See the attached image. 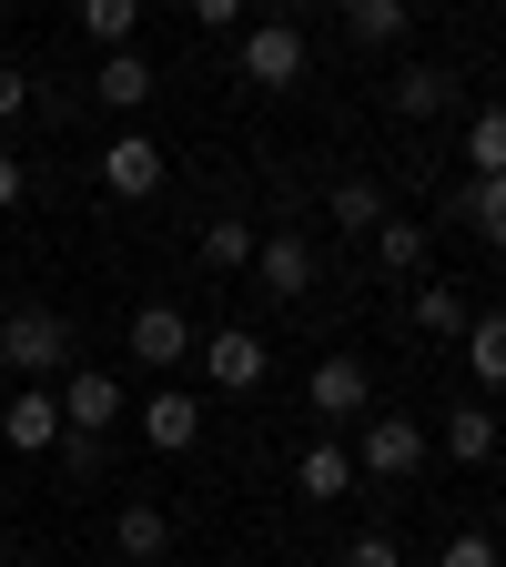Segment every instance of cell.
<instances>
[{
    "label": "cell",
    "mask_w": 506,
    "mask_h": 567,
    "mask_svg": "<svg viewBox=\"0 0 506 567\" xmlns=\"http://www.w3.org/2000/svg\"><path fill=\"white\" fill-rule=\"evenodd\" d=\"M496 446H506L496 405H456V415H446V456H456V466H496Z\"/></svg>",
    "instance_id": "17"
},
{
    "label": "cell",
    "mask_w": 506,
    "mask_h": 567,
    "mask_svg": "<svg viewBox=\"0 0 506 567\" xmlns=\"http://www.w3.org/2000/svg\"><path fill=\"white\" fill-rule=\"evenodd\" d=\"M0 446H11V456H51L61 446V395L51 385H21L11 405H0Z\"/></svg>",
    "instance_id": "8"
},
{
    "label": "cell",
    "mask_w": 506,
    "mask_h": 567,
    "mask_svg": "<svg viewBox=\"0 0 506 567\" xmlns=\"http://www.w3.org/2000/svg\"><path fill=\"white\" fill-rule=\"evenodd\" d=\"M21 193H31V163H21V153H0V213H11Z\"/></svg>",
    "instance_id": "31"
},
{
    "label": "cell",
    "mask_w": 506,
    "mask_h": 567,
    "mask_svg": "<svg viewBox=\"0 0 506 567\" xmlns=\"http://www.w3.org/2000/svg\"><path fill=\"white\" fill-rule=\"evenodd\" d=\"M51 456H61V476H102V466H112V436H92V425H61Z\"/></svg>",
    "instance_id": "25"
},
{
    "label": "cell",
    "mask_w": 506,
    "mask_h": 567,
    "mask_svg": "<svg viewBox=\"0 0 506 567\" xmlns=\"http://www.w3.org/2000/svg\"><path fill=\"white\" fill-rule=\"evenodd\" d=\"M324 213H334V234H375V224H385V183H375V173H344V183L324 193Z\"/></svg>",
    "instance_id": "19"
},
{
    "label": "cell",
    "mask_w": 506,
    "mask_h": 567,
    "mask_svg": "<svg viewBox=\"0 0 506 567\" xmlns=\"http://www.w3.org/2000/svg\"><path fill=\"white\" fill-rule=\"evenodd\" d=\"M0 365L31 375V385H51V375L71 365V315H51V305H11V315H0Z\"/></svg>",
    "instance_id": "1"
},
{
    "label": "cell",
    "mask_w": 506,
    "mask_h": 567,
    "mask_svg": "<svg viewBox=\"0 0 506 567\" xmlns=\"http://www.w3.org/2000/svg\"><path fill=\"white\" fill-rule=\"evenodd\" d=\"M183 11H193L203 31H244V0H183Z\"/></svg>",
    "instance_id": "30"
},
{
    "label": "cell",
    "mask_w": 506,
    "mask_h": 567,
    "mask_svg": "<svg viewBox=\"0 0 506 567\" xmlns=\"http://www.w3.org/2000/svg\"><path fill=\"white\" fill-rule=\"evenodd\" d=\"M456 213H466V224H476V244H496V254H506V173H486V183H466V193H456Z\"/></svg>",
    "instance_id": "23"
},
{
    "label": "cell",
    "mask_w": 506,
    "mask_h": 567,
    "mask_svg": "<svg viewBox=\"0 0 506 567\" xmlns=\"http://www.w3.org/2000/svg\"><path fill=\"white\" fill-rule=\"evenodd\" d=\"M21 112H31V71L0 61V122H21Z\"/></svg>",
    "instance_id": "29"
},
{
    "label": "cell",
    "mask_w": 506,
    "mask_h": 567,
    "mask_svg": "<svg viewBox=\"0 0 506 567\" xmlns=\"http://www.w3.org/2000/svg\"><path fill=\"white\" fill-rule=\"evenodd\" d=\"M466 375H476V395H506V315H466Z\"/></svg>",
    "instance_id": "15"
},
{
    "label": "cell",
    "mask_w": 506,
    "mask_h": 567,
    "mask_svg": "<svg viewBox=\"0 0 506 567\" xmlns=\"http://www.w3.org/2000/svg\"><path fill=\"white\" fill-rule=\"evenodd\" d=\"M334 567H405V547H395V527H365V537H344Z\"/></svg>",
    "instance_id": "27"
},
{
    "label": "cell",
    "mask_w": 506,
    "mask_h": 567,
    "mask_svg": "<svg viewBox=\"0 0 506 567\" xmlns=\"http://www.w3.org/2000/svg\"><path fill=\"white\" fill-rule=\"evenodd\" d=\"M193 264H203V274H254V224H234V213H224V224L193 244Z\"/></svg>",
    "instance_id": "22"
},
{
    "label": "cell",
    "mask_w": 506,
    "mask_h": 567,
    "mask_svg": "<svg viewBox=\"0 0 506 567\" xmlns=\"http://www.w3.org/2000/svg\"><path fill=\"white\" fill-rule=\"evenodd\" d=\"M295 486H304V507H334V496H354V456L344 446H304L295 456Z\"/></svg>",
    "instance_id": "18"
},
{
    "label": "cell",
    "mask_w": 506,
    "mask_h": 567,
    "mask_svg": "<svg viewBox=\"0 0 506 567\" xmlns=\"http://www.w3.org/2000/svg\"><path fill=\"white\" fill-rule=\"evenodd\" d=\"M193 436H203V405L183 385H153V395H142V446H153V456H193Z\"/></svg>",
    "instance_id": "10"
},
{
    "label": "cell",
    "mask_w": 506,
    "mask_h": 567,
    "mask_svg": "<svg viewBox=\"0 0 506 567\" xmlns=\"http://www.w3.org/2000/svg\"><path fill=\"white\" fill-rule=\"evenodd\" d=\"M92 92L112 102V112H142V102H153V51H102V71H92Z\"/></svg>",
    "instance_id": "14"
},
{
    "label": "cell",
    "mask_w": 506,
    "mask_h": 567,
    "mask_svg": "<svg viewBox=\"0 0 506 567\" xmlns=\"http://www.w3.org/2000/svg\"><path fill=\"white\" fill-rule=\"evenodd\" d=\"M405 315H415V334H466V295H456V284H436V274H415Z\"/></svg>",
    "instance_id": "20"
},
{
    "label": "cell",
    "mask_w": 506,
    "mask_h": 567,
    "mask_svg": "<svg viewBox=\"0 0 506 567\" xmlns=\"http://www.w3.org/2000/svg\"><path fill=\"white\" fill-rule=\"evenodd\" d=\"M244 82L254 92H295L304 82V31L295 21H254L244 31Z\"/></svg>",
    "instance_id": "5"
},
{
    "label": "cell",
    "mask_w": 506,
    "mask_h": 567,
    "mask_svg": "<svg viewBox=\"0 0 506 567\" xmlns=\"http://www.w3.org/2000/svg\"><path fill=\"white\" fill-rule=\"evenodd\" d=\"M193 354H203V375L224 385V395H254V385H264V365H273L264 324H213V334H203Z\"/></svg>",
    "instance_id": "3"
},
{
    "label": "cell",
    "mask_w": 506,
    "mask_h": 567,
    "mask_svg": "<svg viewBox=\"0 0 506 567\" xmlns=\"http://www.w3.org/2000/svg\"><path fill=\"white\" fill-rule=\"evenodd\" d=\"M82 31H92L102 51H132V41H142V0H82Z\"/></svg>",
    "instance_id": "24"
},
{
    "label": "cell",
    "mask_w": 506,
    "mask_h": 567,
    "mask_svg": "<svg viewBox=\"0 0 506 567\" xmlns=\"http://www.w3.org/2000/svg\"><path fill=\"white\" fill-rule=\"evenodd\" d=\"M436 567H496V537H476V527H456V537L436 547Z\"/></svg>",
    "instance_id": "28"
},
{
    "label": "cell",
    "mask_w": 506,
    "mask_h": 567,
    "mask_svg": "<svg viewBox=\"0 0 506 567\" xmlns=\"http://www.w3.org/2000/svg\"><path fill=\"white\" fill-rule=\"evenodd\" d=\"M112 547H122V557H132V567H153V557H163V547H173V517H163V507H153V496H132V507H122V517H112Z\"/></svg>",
    "instance_id": "16"
},
{
    "label": "cell",
    "mask_w": 506,
    "mask_h": 567,
    "mask_svg": "<svg viewBox=\"0 0 506 567\" xmlns=\"http://www.w3.org/2000/svg\"><path fill=\"white\" fill-rule=\"evenodd\" d=\"M405 0H344V41H365V51H395L405 41Z\"/></svg>",
    "instance_id": "21"
},
{
    "label": "cell",
    "mask_w": 506,
    "mask_h": 567,
    "mask_svg": "<svg viewBox=\"0 0 506 567\" xmlns=\"http://www.w3.org/2000/svg\"><path fill=\"white\" fill-rule=\"evenodd\" d=\"M415 466H425V425H415V415H395V405H375V415H365V436H354V476L405 486Z\"/></svg>",
    "instance_id": "2"
},
{
    "label": "cell",
    "mask_w": 506,
    "mask_h": 567,
    "mask_svg": "<svg viewBox=\"0 0 506 567\" xmlns=\"http://www.w3.org/2000/svg\"><path fill=\"white\" fill-rule=\"evenodd\" d=\"M102 193H112V203L163 193V142H153V132H122V142H102Z\"/></svg>",
    "instance_id": "7"
},
{
    "label": "cell",
    "mask_w": 506,
    "mask_h": 567,
    "mask_svg": "<svg viewBox=\"0 0 506 567\" xmlns=\"http://www.w3.org/2000/svg\"><path fill=\"white\" fill-rule=\"evenodd\" d=\"M304 405L324 425H365L375 415V375H365V354H324V365L304 375Z\"/></svg>",
    "instance_id": "4"
},
{
    "label": "cell",
    "mask_w": 506,
    "mask_h": 567,
    "mask_svg": "<svg viewBox=\"0 0 506 567\" xmlns=\"http://www.w3.org/2000/svg\"><path fill=\"white\" fill-rule=\"evenodd\" d=\"M254 274H264L273 305H295V295H314V244L304 234H254Z\"/></svg>",
    "instance_id": "9"
},
{
    "label": "cell",
    "mask_w": 506,
    "mask_h": 567,
    "mask_svg": "<svg viewBox=\"0 0 506 567\" xmlns=\"http://www.w3.org/2000/svg\"><path fill=\"white\" fill-rule=\"evenodd\" d=\"M193 344H203V334H193L183 305H142V315H132V354H142V365H183Z\"/></svg>",
    "instance_id": "12"
},
{
    "label": "cell",
    "mask_w": 506,
    "mask_h": 567,
    "mask_svg": "<svg viewBox=\"0 0 506 567\" xmlns=\"http://www.w3.org/2000/svg\"><path fill=\"white\" fill-rule=\"evenodd\" d=\"M51 395H61V425H92V436H112V425L132 415L122 375H102V365H71V375H61Z\"/></svg>",
    "instance_id": "6"
},
{
    "label": "cell",
    "mask_w": 506,
    "mask_h": 567,
    "mask_svg": "<svg viewBox=\"0 0 506 567\" xmlns=\"http://www.w3.org/2000/svg\"><path fill=\"white\" fill-rule=\"evenodd\" d=\"M456 102H466V82H456L446 61H405V71H395V112H405V122H446Z\"/></svg>",
    "instance_id": "11"
},
{
    "label": "cell",
    "mask_w": 506,
    "mask_h": 567,
    "mask_svg": "<svg viewBox=\"0 0 506 567\" xmlns=\"http://www.w3.org/2000/svg\"><path fill=\"white\" fill-rule=\"evenodd\" d=\"M466 163H476V183L506 173V112H476V122H466Z\"/></svg>",
    "instance_id": "26"
},
{
    "label": "cell",
    "mask_w": 506,
    "mask_h": 567,
    "mask_svg": "<svg viewBox=\"0 0 506 567\" xmlns=\"http://www.w3.org/2000/svg\"><path fill=\"white\" fill-rule=\"evenodd\" d=\"M365 254H375V274L415 284V274H425V254H436V244H425V224H405V213H385V224L365 234Z\"/></svg>",
    "instance_id": "13"
}]
</instances>
